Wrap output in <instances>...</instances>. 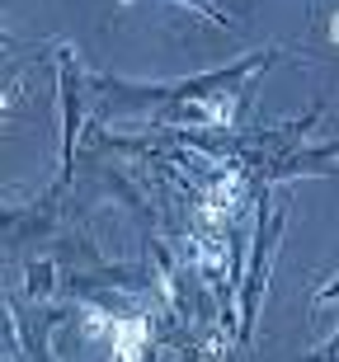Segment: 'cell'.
<instances>
[{
    "label": "cell",
    "mask_w": 339,
    "mask_h": 362,
    "mask_svg": "<svg viewBox=\"0 0 339 362\" xmlns=\"http://www.w3.org/2000/svg\"><path fill=\"white\" fill-rule=\"evenodd\" d=\"M321 122V108L301 113L297 122H278V127H259L241 136V160L255 170L264 184L297 175H330L339 165V146H301V132H311Z\"/></svg>",
    "instance_id": "7a4b0ae2"
},
{
    "label": "cell",
    "mask_w": 339,
    "mask_h": 362,
    "mask_svg": "<svg viewBox=\"0 0 339 362\" xmlns=\"http://www.w3.org/2000/svg\"><path fill=\"white\" fill-rule=\"evenodd\" d=\"M278 62V52H245L217 71H203L179 85H127L118 76H90V94L104 99V113H137L151 122H184V127H226L250 113V94L259 76Z\"/></svg>",
    "instance_id": "6da1fadb"
},
{
    "label": "cell",
    "mask_w": 339,
    "mask_h": 362,
    "mask_svg": "<svg viewBox=\"0 0 339 362\" xmlns=\"http://www.w3.org/2000/svg\"><path fill=\"white\" fill-rule=\"evenodd\" d=\"M179 5H189V10H198L203 19H212V24H222V28L231 24V14L222 10V5H212V0H179Z\"/></svg>",
    "instance_id": "5b68a950"
},
{
    "label": "cell",
    "mask_w": 339,
    "mask_h": 362,
    "mask_svg": "<svg viewBox=\"0 0 339 362\" xmlns=\"http://www.w3.org/2000/svg\"><path fill=\"white\" fill-rule=\"evenodd\" d=\"M255 250H250V269H245V282H241V329L236 339L250 344L255 334V315H259V301H264V282H269V259L283 240V226H287V212H269V193L259 188V216H255Z\"/></svg>",
    "instance_id": "3957f363"
},
{
    "label": "cell",
    "mask_w": 339,
    "mask_h": 362,
    "mask_svg": "<svg viewBox=\"0 0 339 362\" xmlns=\"http://www.w3.org/2000/svg\"><path fill=\"white\" fill-rule=\"evenodd\" d=\"M57 81H62V184L71 179V156H76V136H81V118H85V94H90V81L81 76V62L76 52L57 47ZM57 184V188H62Z\"/></svg>",
    "instance_id": "277c9868"
},
{
    "label": "cell",
    "mask_w": 339,
    "mask_h": 362,
    "mask_svg": "<svg viewBox=\"0 0 339 362\" xmlns=\"http://www.w3.org/2000/svg\"><path fill=\"white\" fill-rule=\"evenodd\" d=\"M142 362H156V353H151V349H146V353H142Z\"/></svg>",
    "instance_id": "ba28073f"
},
{
    "label": "cell",
    "mask_w": 339,
    "mask_h": 362,
    "mask_svg": "<svg viewBox=\"0 0 339 362\" xmlns=\"http://www.w3.org/2000/svg\"><path fill=\"white\" fill-rule=\"evenodd\" d=\"M335 296H339V273L326 282V287H321V292H316V301H335Z\"/></svg>",
    "instance_id": "52a82bcc"
},
{
    "label": "cell",
    "mask_w": 339,
    "mask_h": 362,
    "mask_svg": "<svg viewBox=\"0 0 339 362\" xmlns=\"http://www.w3.org/2000/svg\"><path fill=\"white\" fill-rule=\"evenodd\" d=\"M28 353H33L38 362H57L52 353H47V344H42V334H28Z\"/></svg>",
    "instance_id": "8992f818"
}]
</instances>
